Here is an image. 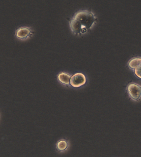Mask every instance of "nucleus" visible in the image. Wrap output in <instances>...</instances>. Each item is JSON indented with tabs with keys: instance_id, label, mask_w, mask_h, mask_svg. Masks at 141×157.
<instances>
[{
	"instance_id": "nucleus-1",
	"label": "nucleus",
	"mask_w": 141,
	"mask_h": 157,
	"mask_svg": "<svg viewBox=\"0 0 141 157\" xmlns=\"http://www.w3.org/2000/svg\"><path fill=\"white\" fill-rule=\"evenodd\" d=\"M97 19L92 12L84 10L78 12L69 21L70 27L75 35L80 36L89 32Z\"/></svg>"
},
{
	"instance_id": "nucleus-2",
	"label": "nucleus",
	"mask_w": 141,
	"mask_h": 157,
	"mask_svg": "<svg viewBox=\"0 0 141 157\" xmlns=\"http://www.w3.org/2000/svg\"><path fill=\"white\" fill-rule=\"evenodd\" d=\"M130 97L134 101H138L141 98V86L136 83H130L127 87Z\"/></svg>"
},
{
	"instance_id": "nucleus-3",
	"label": "nucleus",
	"mask_w": 141,
	"mask_h": 157,
	"mask_svg": "<svg viewBox=\"0 0 141 157\" xmlns=\"http://www.w3.org/2000/svg\"><path fill=\"white\" fill-rule=\"evenodd\" d=\"M86 79L85 75L81 73H77L72 76L70 83L75 88H78L85 84Z\"/></svg>"
},
{
	"instance_id": "nucleus-4",
	"label": "nucleus",
	"mask_w": 141,
	"mask_h": 157,
	"mask_svg": "<svg viewBox=\"0 0 141 157\" xmlns=\"http://www.w3.org/2000/svg\"><path fill=\"white\" fill-rule=\"evenodd\" d=\"M128 67L133 70L136 77L141 78V58H134L128 63Z\"/></svg>"
},
{
	"instance_id": "nucleus-5",
	"label": "nucleus",
	"mask_w": 141,
	"mask_h": 157,
	"mask_svg": "<svg viewBox=\"0 0 141 157\" xmlns=\"http://www.w3.org/2000/svg\"><path fill=\"white\" fill-rule=\"evenodd\" d=\"M33 32L29 27L19 28L15 32L16 37L21 40H25L32 36Z\"/></svg>"
},
{
	"instance_id": "nucleus-6",
	"label": "nucleus",
	"mask_w": 141,
	"mask_h": 157,
	"mask_svg": "<svg viewBox=\"0 0 141 157\" xmlns=\"http://www.w3.org/2000/svg\"><path fill=\"white\" fill-rule=\"evenodd\" d=\"M71 78L72 77H70L69 75L65 72L60 73L58 75V79L60 81V82L66 86H68L69 84Z\"/></svg>"
},
{
	"instance_id": "nucleus-7",
	"label": "nucleus",
	"mask_w": 141,
	"mask_h": 157,
	"mask_svg": "<svg viewBox=\"0 0 141 157\" xmlns=\"http://www.w3.org/2000/svg\"><path fill=\"white\" fill-rule=\"evenodd\" d=\"M68 147V142L66 140H61L57 144V148L60 151H65Z\"/></svg>"
}]
</instances>
